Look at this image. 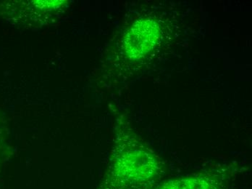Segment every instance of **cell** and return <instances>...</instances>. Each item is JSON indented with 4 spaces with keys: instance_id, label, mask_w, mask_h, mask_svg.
Returning a JSON list of instances; mask_svg holds the SVG:
<instances>
[{
    "instance_id": "6da1fadb",
    "label": "cell",
    "mask_w": 252,
    "mask_h": 189,
    "mask_svg": "<svg viewBox=\"0 0 252 189\" xmlns=\"http://www.w3.org/2000/svg\"><path fill=\"white\" fill-rule=\"evenodd\" d=\"M164 174L159 156L127 122L118 123L111 163L97 189H152Z\"/></svg>"
},
{
    "instance_id": "3957f363",
    "label": "cell",
    "mask_w": 252,
    "mask_h": 189,
    "mask_svg": "<svg viewBox=\"0 0 252 189\" xmlns=\"http://www.w3.org/2000/svg\"><path fill=\"white\" fill-rule=\"evenodd\" d=\"M160 26L156 20L143 19L133 24L124 40V50L130 59L139 60L158 44L161 38Z\"/></svg>"
},
{
    "instance_id": "7a4b0ae2",
    "label": "cell",
    "mask_w": 252,
    "mask_h": 189,
    "mask_svg": "<svg viewBox=\"0 0 252 189\" xmlns=\"http://www.w3.org/2000/svg\"><path fill=\"white\" fill-rule=\"evenodd\" d=\"M236 173L237 170L231 165L215 167L167 180L152 189H227Z\"/></svg>"
}]
</instances>
